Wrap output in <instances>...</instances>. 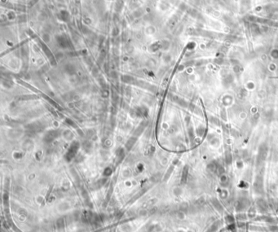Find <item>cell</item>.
<instances>
[{"instance_id":"1","label":"cell","mask_w":278,"mask_h":232,"mask_svg":"<svg viewBox=\"0 0 278 232\" xmlns=\"http://www.w3.org/2000/svg\"><path fill=\"white\" fill-rule=\"evenodd\" d=\"M57 134H58V132H57L56 130H53V131H49V132H47V134L45 135V138H44V139H45V140H47V142L52 141L53 139H55V138H56V137H57Z\"/></svg>"},{"instance_id":"2","label":"cell","mask_w":278,"mask_h":232,"mask_svg":"<svg viewBox=\"0 0 278 232\" xmlns=\"http://www.w3.org/2000/svg\"><path fill=\"white\" fill-rule=\"evenodd\" d=\"M145 126H146L145 122H142V124L139 125V127H138V129L136 130V131L135 132V136H138V135H139V134L142 133L143 130V129L145 128Z\"/></svg>"},{"instance_id":"3","label":"cell","mask_w":278,"mask_h":232,"mask_svg":"<svg viewBox=\"0 0 278 232\" xmlns=\"http://www.w3.org/2000/svg\"><path fill=\"white\" fill-rule=\"evenodd\" d=\"M66 121H67L68 122H69V124L70 125V126H73V127H76V125H75L74 123H73V121H72L71 120H69V119H67V120H66Z\"/></svg>"}]
</instances>
